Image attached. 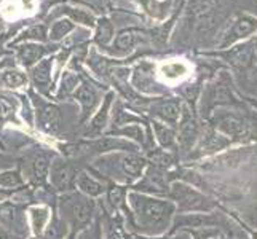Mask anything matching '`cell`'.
Instances as JSON below:
<instances>
[{"mask_svg":"<svg viewBox=\"0 0 257 239\" xmlns=\"http://www.w3.org/2000/svg\"><path fill=\"white\" fill-rule=\"evenodd\" d=\"M240 105L228 70H220L200 93V113L205 118L217 109H236Z\"/></svg>","mask_w":257,"mask_h":239,"instance_id":"obj_1","label":"cell"},{"mask_svg":"<svg viewBox=\"0 0 257 239\" xmlns=\"http://www.w3.org/2000/svg\"><path fill=\"white\" fill-rule=\"evenodd\" d=\"M130 199L135 207L139 226L146 228L149 233L165 231L174 214V204L171 201L154 199L138 193H131Z\"/></svg>","mask_w":257,"mask_h":239,"instance_id":"obj_2","label":"cell"},{"mask_svg":"<svg viewBox=\"0 0 257 239\" xmlns=\"http://www.w3.org/2000/svg\"><path fill=\"white\" fill-rule=\"evenodd\" d=\"M201 56L219 59L233 70L235 74H249L251 70L257 66V56L252 45V39L236 43L224 50H212V51H201Z\"/></svg>","mask_w":257,"mask_h":239,"instance_id":"obj_3","label":"cell"},{"mask_svg":"<svg viewBox=\"0 0 257 239\" xmlns=\"http://www.w3.org/2000/svg\"><path fill=\"white\" fill-rule=\"evenodd\" d=\"M257 34V16L252 13H238L225 26L214 50H224L236 43L252 39Z\"/></svg>","mask_w":257,"mask_h":239,"instance_id":"obj_4","label":"cell"},{"mask_svg":"<svg viewBox=\"0 0 257 239\" xmlns=\"http://www.w3.org/2000/svg\"><path fill=\"white\" fill-rule=\"evenodd\" d=\"M209 120L214 125L216 131L228 139L232 137V140H243L251 134L249 121L235 109H217L212 112Z\"/></svg>","mask_w":257,"mask_h":239,"instance_id":"obj_5","label":"cell"},{"mask_svg":"<svg viewBox=\"0 0 257 239\" xmlns=\"http://www.w3.org/2000/svg\"><path fill=\"white\" fill-rule=\"evenodd\" d=\"M149 32L147 29H141L136 26H128V28L120 29L110 43L109 48L102 51V55L113 58V59H126L136 51V47L139 43H147Z\"/></svg>","mask_w":257,"mask_h":239,"instance_id":"obj_6","label":"cell"},{"mask_svg":"<svg viewBox=\"0 0 257 239\" xmlns=\"http://www.w3.org/2000/svg\"><path fill=\"white\" fill-rule=\"evenodd\" d=\"M61 212H63L64 220H67L72 225L74 231H77L91 220L94 202L83 194L70 193L61 198Z\"/></svg>","mask_w":257,"mask_h":239,"instance_id":"obj_7","label":"cell"},{"mask_svg":"<svg viewBox=\"0 0 257 239\" xmlns=\"http://www.w3.org/2000/svg\"><path fill=\"white\" fill-rule=\"evenodd\" d=\"M61 45L56 43H35V42H26V43H18L15 47H10L12 55L15 61L20 64L23 69L29 70L43 58L55 55L59 50Z\"/></svg>","mask_w":257,"mask_h":239,"instance_id":"obj_8","label":"cell"},{"mask_svg":"<svg viewBox=\"0 0 257 239\" xmlns=\"http://www.w3.org/2000/svg\"><path fill=\"white\" fill-rule=\"evenodd\" d=\"M29 97L35 107V120H37V126L40 131H43L45 134H58L61 128V109L56 104L47 102L34 90H29Z\"/></svg>","mask_w":257,"mask_h":239,"instance_id":"obj_9","label":"cell"},{"mask_svg":"<svg viewBox=\"0 0 257 239\" xmlns=\"http://www.w3.org/2000/svg\"><path fill=\"white\" fill-rule=\"evenodd\" d=\"M171 198L177 202L181 212H192V210H198V212H208L211 209H214L216 202H212L209 198H206L205 194L198 193L197 190H193L184 183L176 182L171 187Z\"/></svg>","mask_w":257,"mask_h":239,"instance_id":"obj_10","label":"cell"},{"mask_svg":"<svg viewBox=\"0 0 257 239\" xmlns=\"http://www.w3.org/2000/svg\"><path fill=\"white\" fill-rule=\"evenodd\" d=\"M58 18H67L74 24L77 26H83L85 29L91 31L96 24V18L97 15L94 12H91L88 7H80V5H70L67 2H63L56 7H53L48 12L47 18H45V24H50L51 21L58 20Z\"/></svg>","mask_w":257,"mask_h":239,"instance_id":"obj_11","label":"cell"},{"mask_svg":"<svg viewBox=\"0 0 257 239\" xmlns=\"http://www.w3.org/2000/svg\"><path fill=\"white\" fill-rule=\"evenodd\" d=\"M177 142L184 150H190L200 137V121L189 104H182L181 118L177 121Z\"/></svg>","mask_w":257,"mask_h":239,"instance_id":"obj_12","label":"cell"},{"mask_svg":"<svg viewBox=\"0 0 257 239\" xmlns=\"http://www.w3.org/2000/svg\"><path fill=\"white\" fill-rule=\"evenodd\" d=\"M53 69H55V56L43 58L40 63L35 64L32 69H29V82L32 83V90L39 91L40 94L50 97L55 78H53Z\"/></svg>","mask_w":257,"mask_h":239,"instance_id":"obj_13","label":"cell"},{"mask_svg":"<svg viewBox=\"0 0 257 239\" xmlns=\"http://www.w3.org/2000/svg\"><path fill=\"white\" fill-rule=\"evenodd\" d=\"M74 99L80 104L82 107V121L88 120L94 113L96 105L99 104V88H97L91 80H88L85 77H82L80 85L77 86V90L74 91Z\"/></svg>","mask_w":257,"mask_h":239,"instance_id":"obj_14","label":"cell"},{"mask_svg":"<svg viewBox=\"0 0 257 239\" xmlns=\"http://www.w3.org/2000/svg\"><path fill=\"white\" fill-rule=\"evenodd\" d=\"M155 66L149 61H141L131 69V83L138 93H160L158 83L155 82Z\"/></svg>","mask_w":257,"mask_h":239,"instance_id":"obj_15","label":"cell"},{"mask_svg":"<svg viewBox=\"0 0 257 239\" xmlns=\"http://www.w3.org/2000/svg\"><path fill=\"white\" fill-rule=\"evenodd\" d=\"M149 112L157 121H162L165 125H177L181 118L182 104L176 99H154L149 105Z\"/></svg>","mask_w":257,"mask_h":239,"instance_id":"obj_16","label":"cell"},{"mask_svg":"<svg viewBox=\"0 0 257 239\" xmlns=\"http://www.w3.org/2000/svg\"><path fill=\"white\" fill-rule=\"evenodd\" d=\"M135 4L143 10L146 16L157 23H163L168 18H171L181 5H177L176 0H135Z\"/></svg>","mask_w":257,"mask_h":239,"instance_id":"obj_17","label":"cell"},{"mask_svg":"<svg viewBox=\"0 0 257 239\" xmlns=\"http://www.w3.org/2000/svg\"><path fill=\"white\" fill-rule=\"evenodd\" d=\"M94 34L91 43L97 51H104L105 48L110 47V43L115 37V23L112 21V18L101 15L96 18V24H94Z\"/></svg>","mask_w":257,"mask_h":239,"instance_id":"obj_18","label":"cell"},{"mask_svg":"<svg viewBox=\"0 0 257 239\" xmlns=\"http://www.w3.org/2000/svg\"><path fill=\"white\" fill-rule=\"evenodd\" d=\"M50 175H51V183L55 185L58 190H63V191H67L72 188L75 185V179H77L75 167L59 158L51 164Z\"/></svg>","mask_w":257,"mask_h":239,"instance_id":"obj_19","label":"cell"},{"mask_svg":"<svg viewBox=\"0 0 257 239\" xmlns=\"http://www.w3.org/2000/svg\"><path fill=\"white\" fill-rule=\"evenodd\" d=\"M35 42V43H50L48 42V24L45 23H32L21 29L15 37L7 42V48L15 47L18 43Z\"/></svg>","mask_w":257,"mask_h":239,"instance_id":"obj_20","label":"cell"},{"mask_svg":"<svg viewBox=\"0 0 257 239\" xmlns=\"http://www.w3.org/2000/svg\"><path fill=\"white\" fill-rule=\"evenodd\" d=\"M113 99H115L113 91H109L104 96V101L101 104L99 110L93 115L90 125H88L85 129V137H97L104 131L105 125H107V121H109V113H110V107H112Z\"/></svg>","mask_w":257,"mask_h":239,"instance_id":"obj_21","label":"cell"},{"mask_svg":"<svg viewBox=\"0 0 257 239\" xmlns=\"http://www.w3.org/2000/svg\"><path fill=\"white\" fill-rule=\"evenodd\" d=\"M232 142H233L232 139L225 137L224 134H220L219 131L211 128V129H208L205 132V134H203L200 147L197 148L198 152L195 153L193 156H203V155H209V153L219 152V150H224L225 147H228Z\"/></svg>","mask_w":257,"mask_h":239,"instance_id":"obj_22","label":"cell"},{"mask_svg":"<svg viewBox=\"0 0 257 239\" xmlns=\"http://www.w3.org/2000/svg\"><path fill=\"white\" fill-rule=\"evenodd\" d=\"M78 29V26L74 24L67 18H58V20L51 21L48 24V42L61 45L64 40L70 37V34H74Z\"/></svg>","mask_w":257,"mask_h":239,"instance_id":"obj_23","label":"cell"},{"mask_svg":"<svg viewBox=\"0 0 257 239\" xmlns=\"http://www.w3.org/2000/svg\"><path fill=\"white\" fill-rule=\"evenodd\" d=\"M190 72H192V66L187 61H182V59H173L170 63L162 64L160 69H158V74H162V77L166 82H171V83L184 80Z\"/></svg>","mask_w":257,"mask_h":239,"instance_id":"obj_24","label":"cell"},{"mask_svg":"<svg viewBox=\"0 0 257 239\" xmlns=\"http://www.w3.org/2000/svg\"><path fill=\"white\" fill-rule=\"evenodd\" d=\"M29 83V75L18 67H8L0 70V88L5 90H20Z\"/></svg>","mask_w":257,"mask_h":239,"instance_id":"obj_25","label":"cell"},{"mask_svg":"<svg viewBox=\"0 0 257 239\" xmlns=\"http://www.w3.org/2000/svg\"><path fill=\"white\" fill-rule=\"evenodd\" d=\"M249 155V148H236L230 150L225 155H220L214 161H211L206 167L208 169H228V167H236L241 164Z\"/></svg>","mask_w":257,"mask_h":239,"instance_id":"obj_26","label":"cell"},{"mask_svg":"<svg viewBox=\"0 0 257 239\" xmlns=\"http://www.w3.org/2000/svg\"><path fill=\"white\" fill-rule=\"evenodd\" d=\"M82 82L80 72H75L74 69H67L61 72V85L58 88L56 99H64L67 96H72L74 91L77 90V86Z\"/></svg>","mask_w":257,"mask_h":239,"instance_id":"obj_27","label":"cell"},{"mask_svg":"<svg viewBox=\"0 0 257 239\" xmlns=\"http://www.w3.org/2000/svg\"><path fill=\"white\" fill-rule=\"evenodd\" d=\"M112 123H113L115 129H118V128L131 125V123H146V121L133 112H128L125 109V105H123L120 101H117L115 102L113 112H112Z\"/></svg>","mask_w":257,"mask_h":239,"instance_id":"obj_28","label":"cell"},{"mask_svg":"<svg viewBox=\"0 0 257 239\" xmlns=\"http://www.w3.org/2000/svg\"><path fill=\"white\" fill-rule=\"evenodd\" d=\"M152 128L155 131V137L157 140L160 142L162 147L165 148H173L177 142V134H176V129L170 125H165L162 121H152Z\"/></svg>","mask_w":257,"mask_h":239,"instance_id":"obj_29","label":"cell"},{"mask_svg":"<svg viewBox=\"0 0 257 239\" xmlns=\"http://www.w3.org/2000/svg\"><path fill=\"white\" fill-rule=\"evenodd\" d=\"M75 185L80 188V191L83 194H86V196H99V194L104 193V190H105V187L101 182H97L96 179L90 177L86 172H80L77 175Z\"/></svg>","mask_w":257,"mask_h":239,"instance_id":"obj_30","label":"cell"},{"mask_svg":"<svg viewBox=\"0 0 257 239\" xmlns=\"http://www.w3.org/2000/svg\"><path fill=\"white\" fill-rule=\"evenodd\" d=\"M121 167H123V172H125L130 179H138L146 167V159L138 155H128L121 159Z\"/></svg>","mask_w":257,"mask_h":239,"instance_id":"obj_31","label":"cell"},{"mask_svg":"<svg viewBox=\"0 0 257 239\" xmlns=\"http://www.w3.org/2000/svg\"><path fill=\"white\" fill-rule=\"evenodd\" d=\"M50 218V210L47 207H32L31 209V222H32V228L35 234H42L43 228H45L47 222Z\"/></svg>","mask_w":257,"mask_h":239,"instance_id":"obj_32","label":"cell"},{"mask_svg":"<svg viewBox=\"0 0 257 239\" xmlns=\"http://www.w3.org/2000/svg\"><path fill=\"white\" fill-rule=\"evenodd\" d=\"M32 174L37 183H43L50 174V161L45 155H39L32 163Z\"/></svg>","mask_w":257,"mask_h":239,"instance_id":"obj_33","label":"cell"},{"mask_svg":"<svg viewBox=\"0 0 257 239\" xmlns=\"http://www.w3.org/2000/svg\"><path fill=\"white\" fill-rule=\"evenodd\" d=\"M110 134L112 136H125V137L138 140V142H141V144H146L144 131L139 125H128V126H123V128H118V129H113Z\"/></svg>","mask_w":257,"mask_h":239,"instance_id":"obj_34","label":"cell"},{"mask_svg":"<svg viewBox=\"0 0 257 239\" xmlns=\"http://www.w3.org/2000/svg\"><path fill=\"white\" fill-rule=\"evenodd\" d=\"M23 183V179L18 171H7L0 172V187H20Z\"/></svg>","mask_w":257,"mask_h":239,"instance_id":"obj_35","label":"cell"},{"mask_svg":"<svg viewBox=\"0 0 257 239\" xmlns=\"http://www.w3.org/2000/svg\"><path fill=\"white\" fill-rule=\"evenodd\" d=\"M66 225L61 223L59 220H53V223L50 225V228L47 229L43 239H64V233H66Z\"/></svg>","mask_w":257,"mask_h":239,"instance_id":"obj_36","label":"cell"},{"mask_svg":"<svg viewBox=\"0 0 257 239\" xmlns=\"http://www.w3.org/2000/svg\"><path fill=\"white\" fill-rule=\"evenodd\" d=\"M123 199H125V191L120 187H113L109 190V202L113 207H120L123 204Z\"/></svg>","mask_w":257,"mask_h":239,"instance_id":"obj_37","label":"cell"},{"mask_svg":"<svg viewBox=\"0 0 257 239\" xmlns=\"http://www.w3.org/2000/svg\"><path fill=\"white\" fill-rule=\"evenodd\" d=\"M8 67H15V58H13V55L12 56H5V58L0 59V70L8 69Z\"/></svg>","mask_w":257,"mask_h":239,"instance_id":"obj_38","label":"cell"},{"mask_svg":"<svg viewBox=\"0 0 257 239\" xmlns=\"http://www.w3.org/2000/svg\"><path fill=\"white\" fill-rule=\"evenodd\" d=\"M7 39H8V35H0V59L8 56V51L7 50Z\"/></svg>","mask_w":257,"mask_h":239,"instance_id":"obj_39","label":"cell"},{"mask_svg":"<svg viewBox=\"0 0 257 239\" xmlns=\"http://www.w3.org/2000/svg\"><path fill=\"white\" fill-rule=\"evenodd\" d=\"M246 78H247V82H249V85L254 86L255 91H257V66L251 70L249 74H246Z\"/></svg>","mask_w":257,"mask_h":239,"instance_id":"obj_40","label":"cell"},{"mask_svg":"<svg viewBox=\"0 0 257 239\" xmlns=\"http://www.w3.org/2000/svg\"><path fill=\"white\" fill-rule=\"evenodd\" d=\"M77 2L80 4H85L86 7H90V10H97V8H101V0H77Z\"/></svg>","mask_w":257,"mask_h":239,"instance_id":"obj_41","label":"cell"},{"mask_svg":"<svg viewBox=\"0 0 257 239\" xmlns=\"http://www.w3.org/2000/svg\"><path fill=\"white\" fill-rule=\"evenodd\" d=\"M0 239H16V237L8 231L7 228H4L2 225H0Z\"/></svg>","mask_w":257,"mask_h":239,"instance_id":"obj_42","label":"cell"},{"mask_svg":"<svg viewBox=\"0 0 257 239\" xmlns=\"http://www.w3.org/2000/svg\"><path fill=\"white\" fill-rule=\"evenodd\" d=\"M252 45H254V50H255V56H257V34L252 37Z\"/></svg>","mask_w":257,"mask_h":239,"instance_id":"obj_43","label":"cell"},{"mask_svg":"<svg viewBox=\"0 0 257 239\" xmlns=\"http://www.w3.org/2000/svg\"><path fill=\"white\" fill-rule=\"evenodd\" d=\"M7 164H8V163H7V159L0 156V167H2V166H7Z\"/></svg>","mask_w":257,"mask_h":239,"instance_id":"obj_44","label":"cell"},{"mask_svg":"<svg viewBox=\"0 0 257 239\" xmlns=\"http://www.w3.org/2000/svg\"><path fill=\"white\" fill-rule=\"evenodd\" d=\"M0 32H2V18H0Z\"/></svg>","mask_w":257,"mask_h":239,"instance_id":"obj_45","label":"cell"},{"mask_svg":"<svg viewBox=\"0 0 257 239\" xmlns=\"http://www.w3.org/2000/svg\"><path fill=\"white\" fill-rule=\"evenodd\" d=\"M110 2H118V0H110Z\"/></svg>","mask_w":257,"mask_h":239,"instance_id":"obj_46","label":"cell"},{"mask_svg":"<svg viewBox=\"0 0 257 239\" xmlns=\"http://www.w3.org/2000/svg\"><path fill=\"white\" fill-rule=\"evenodd\" d=\"M254 105H257V102H254Z\"/></svg>","mask_w":257,"mask_h":239,"instance_id":"obj_47","label":"cell"}]
</instances>
